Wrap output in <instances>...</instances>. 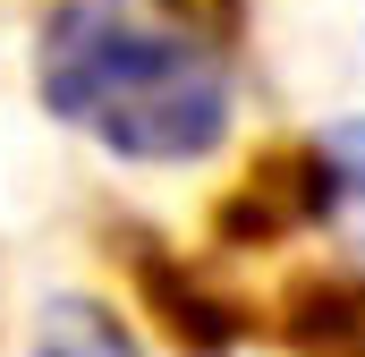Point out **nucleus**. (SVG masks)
Returning <instances> with one entry per match:
<instances>
[{"label":"nucleus","instance_id":"nucleus-1","mask_svg":"<svg viewBox=\"0 0 365 357\" xmlns=\"http://www.w3.org/2000/svg\"><path fill=\"white\" fill-rule=\"evenodd\" d=\"M43 102L119 162H204L230 136V51L179 0H60L34 43Z\"/></svg>","mask_w":365,"mask_h":357},{"label":"nucleus","instance_id":"nucleus-2","mask_svg":"<svg viewBox=\"0 0 365 357\" xmlns=\"http://www.w3.org/2000/svg\"><path fill=\"white\" fill-rule=\"evenodd\" d=\"M26 357H145L136 349V332L102 306V298H51L43 315H34V332H26Z\"/></svg>","mask_w":365,"mask_h":357},{"label":"nucleus","instance_id":"nucleus-3","mask_svg":"<svg viewBox=\"0 0 365 357\" xmlns=\"http://www.w3.org/2000/svg\"><path fill=\"white\" fill-rule=\"evenodd\" d=\"M314 187H323V213L349 221V238L365 247V119L331 128V136L314 145Z\"/></svg>","mask_w":365,"mask_h":357}]
</instances>
